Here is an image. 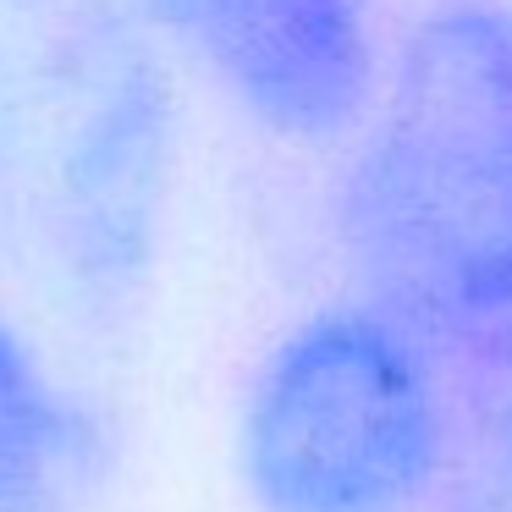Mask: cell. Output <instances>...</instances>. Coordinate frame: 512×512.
<instances>
[{
  "instance_id": "obj_1",
  "label": "cell",
  "mask_w": 512,
  "mask_h": 512,
  "mask_svg": "<svg viewBox=\"0 0 512 512\" xmlns=\"http://www.w3.org/2000/svg\"><path fill=\"white\" fill-rule=\"evenodd\" d=\"M171 83L122 0H0V243L122 314L155 254Z\"/></svg>"
},
{
  "instance_id": "obj_2",
  "label": "cell",
  "mask_w": 512,
  "mask_h": 512,
  "mask_svg": "<svg viewBox=\"0 0 512 512\" xmlns=\"http://www.w3.org/2000/svg\"><path fill=\"white\" fill-rule=\"evenodd\" d=\"M369 265L446 331L512 325V17L435 6L408 34L353 182Z\"/></svg>"
},
{
  "instance_id": "obj_3",
  "label": "cell",
  "mask_w": 512,
  "mask_h": 512,
  "mask_svg": "<svg viewBox=\"0 0 512 512\" xmlns=\"http://www.w3.org/2000/svg\"><path fill=\"white\" fill-rule=\"evenodd\" d=\"M237 452L259 512H408L452 452V413L402 325L320 309L265 358Z\"/></svg>"
},
{
  "instance_id": "obj_4",
  "label": "cell",
  "mask_w": 512,
  "mask_h": 512,
  "mask_svg": "<svg viewBox=\"0 0 512 512\" xmlns=\"http://www.w3.org/2000/svg\"><path fill=\"white\" fill-rule=\"evenodd\" d=\"M232 100L303 144L353 133L375 100L364 0H177V23Z\"/></svg>"
},
{
  "instance_id": "obj_5",
  "label": "cell",
  "mask_w": 512,
  "mask_h": 512,
  "mask_svg": "<svg viewBox=\"0 0 512 512\" xmlns=\"http://www.w3.org/2000/svg\"><path fill=\"white\" fill-rule=\"evenodd\" d=\"M94 419L0 320V512H72L105 479Z\"/></svg>"
},
{
  "instance_id": "obj_6",
  "label": "cell",
  "mask_w": 512,
  "mask_h": 512,
  "mask_svg": "<svg viewBox=\"0 0 512 512\" xmlns=\"http://www.w3.org/2000/svg\"><path fill=\"white\" fill-rule=\"evenodd\" d=\"M424 512H512V402L474 419L468 435H452Z\"/></svg>"
},
{
  "instance_id": "obj_7",
  "label": "cell",
  "mask_w": 512,
  "mask_h": 512,
  "mask_svg": "<svg viewBox=\"0 0 512 512\" xmlns=\"http://www.w3.org/2000/svg\"><path fill=\"white\" fill-rule=\"evenodd\" d=\"M133 6H144V12H149V17H160L166 28L177 23V0H133Z\"/></svg>"
}]
</instances>
